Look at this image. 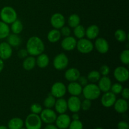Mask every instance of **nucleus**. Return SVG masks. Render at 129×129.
<instances>
[{
  "label": "nucleus",
  "mask_w": 129,
  "mask_h": 129,
  "mask_svg": "<svg viewBox=\"0 0 129 129\" xmlns=\"http://www.w3.org/2000/svg\"><path fill=\"white\" fill-rule=\"evenodd\" d=\"M43 108L41 105L37 103H33L30 107V111H31V113H35V114H40Z\"/></svg>",
  "instance_id": "nucleus-37"
},
{
  "label": "nucleus",
  "mask_w": 129,
  "mask_h": 129,
  "mask_svg": "<svg viewBox=\"0 0 129 129\" xmlns=\"http://www.w3.org/2000/svg\"><path fill=\"white\" fill-rule=\"evenodd\" d=\"M71 122L70 117L66 113H62L57 117L55 122L59 129H66L69 127Z\"/></svg>",
  "instance_id": "nucleus-16"
},
{
  "label": "nucleus",
  "mask_w": 129,
  "mask_h": 129,
  "mask_svg": "<svg viewBox=\"0 0 129 129\" xmlns=\"http://www.w3.org/2000/svg\"><path fill=\"white\" fill-rule=\"evenodd\" d=\"M117 128L118 129H129V125L125 121H121L117 124Z\"/></svg>",
  "instance_id": "nucleus-44"
},
{
  "label": "nucleus",
  "mask_w": 129,
  "mask_h": 129,
  "mask_svg": "<svg viewBox=\"0 0 129 129\" xmlns=\"http://www.w3.org/2000/svg\"><path fill=\"white\" fill-rule=\"evenodd\" d=\"M73 120H79V115L77 113H73V116H72Z\"/></svg>",
  "instance_id": "nucleus-48"
},
{
  "label": "nucleus",
  "mask_w": 129,
  "mask_h": 129,
  "mask_svg": "<svg viewBox=\"0 0 129 129\" xmlns=\"http://www.w3.org/2000/svg\"><path fill=\"white\" fill-rule=\"evenodd\" d=\"M81 19L79 15L77 14H72L69 16L68 20V25L70 27L73 28L77 26L80 24Z\"/></svg>",
  "instance_id": "nucleus-30"
},
{
  "label": "nucleus",
  "mask_w": 129,
  "mask_h": 129,
  "mask_svg": "<svg viewBox=\"0 0 129 129\" xmlns=\"http://www.w3.org/2000/svg\"><path fill=\"white\" fill-rule=\"evenodd\" d=\"M20 129H26V128H23V127H22V128H20Z\"/></svg>",
  "instance_id": "nucleus-51"
},
{
  "label": "nucleus",
  "mask_w": 129,
  "mask_h": 129,
  "mask_svg": "<svg viewBox=\"0 0 129 129\" xmlns=\"http://www.w3.org/2000/svg\"><path fill=\"white\" fill-rule=\"evenodd\" d=\"M67 91L71 96H78L82 93L83 87L77 81L70 82L69 85L67 87Z\"/></svg>",
  "instance_id": "nucleus-19"
},
{
  "label": "nucleus",
  "mask_w": 129,
  "mask_h": 129,
  "mask_svg": "<svg viewBox=\"0 0 129 129\" xmlns=\"http://www.w3.org/2000/svg\"><path fill=\"white\" fill-rule=\"evenodd\" d=\"M120 60L122 64L128 65L129 64V50L128 49L123 50L120 55Z\"/></svg>",
  "instance_id": "nucleus-35"
},
{
  "label": "nucleus",
  "mask_w": 129,
  "mask_h": 129,
  "mask_svg": "<svg viewBox=\"0 0 129 129\" xmlns=\"http://www.w3.org/2000/svg\"><path fill=\"white\" fill-rule=\"evenodd\" d=\"M121 95H122V98L126 100H128L129 98V89L128 88H124L122 89V92H121Z\"/></svg>",
  "instance_id": "nucleus-45"
},
{
  "label": "nucleus",
  "mask_w": 129,
  "mask_h": 129,
  "mask_svg": "<svg viewBox=\"0 0 129 129\" xmlns=\"http://www.w3.org/2000/svg\"><path fill=\"white\" fill-rule=\"evenodd\" d=\"M114 36L116 40L119 42H123L127 39V34L122 29H118L116 30Z\"/></svg>",
  "instance_id": "nucleus-32"
},
{
  "label": "nucleus",
  "mask_w": 129,
  "mask_h": 129,
  "mask_svg": "<svg viewBox=\"0 0 129 129\" xmlns=\"http://www.w3.org/2000/svg\"><path fill=\"white\" fill-rule=\"evenodd\" d=\"M56 98L52 95L51 94H49L44 101V105L46 108H52L55 105Z\"/></svg>",
  "instance_id": "nucleus-34"
},
{
  "label": "nucleus",
  "mask_w": 129,
  "mask_h": 129,
  "mask_svg": "<svg viewBox=\"0 0 129 129\" xmlns=\"http://www.w3.org/2000/svg\"><path fill=\"white\" fill-rule=\"evenodd\" d=\"M0 18L1 21L9 25L17 20V13L13 8L8 6H5L0 11Z\"/></svg>",
  "instance_id": "nucleus-3"
},
{
  "label": "nucleus",
  "mask_w": 129,
  "mask_h": 129,
  "mask_svg": "<svg viewBox=\"0 0 129 129\" xmlns=\"http://www.w3.org/2000/svg\"><path fill=\"white\" fill-rule=\"evenodd\" d=\"M66 23L65 17L62 14L60 13H55L52 15L50 18V24L55 29L61 28L62 26H64Z\"/></svg>",
  "instance_id": "nucleus-10"
},
{
  "label": "nucleus",
  "mask_w": 129,
  "mask_h": 129,
  "mask_svg": "<svg viewBox=\"0 0 129 129\" xmlns=\"http://www.w3.org/2000/svg\"><path fill=\"white\" fill-rule=\"evenodd\" d=\"M60 31L57 29H52L49 31L47 34V39L50 42L56 43L59 41L61 37Z\"/></svg>",
  "instance_id": "nucleus-27"
},
{
  "label": "nucleus",
  "mask_w": 129,
  "mask_h": 129,
  "mask_svg": "<svg viewBox=\"0 0 129 129\" xmlns=\"http://www.w3.org/2000/svg\"><path fill=\"white\" fill-rule=\"evenodd\" d=\"M11 25L10 30L12 31L13 34L19 35L22 32L23 30V25L22 22L20 20L17 19L14 22H13Z\"/></svg>",
  "instance_id": "nucleus-28"
},
{
  "label": "nucleus",
  "mask_w": 129,
  "mask_h": 129,
  "mask_svg": "<svg viewBox=\"0 0 129 129\" xmlns=\"http://www.w3.org/2000/svg\"><path fill=\"white\" fill-rule=\"evenodd\" d=\"M68 128L69 129H83V125L79 120H73L71 122Z\"/></svg>",
  "instance_id": "nucleus-38"
},
{
  "label": "nucleus",
  "mask_w": 129,
  "mask_h": 129,
  "mask_svg": "<svg viewBox=\"0 0 129 129\" xmlns=\"http://www.w3.org/2000/svg\"><path fill=\"white\" fill-rule=\"evenodd\" d=\"M60 32L61 35L66 37L70 36L71 34V30L69 26H64L60 28Z\"/></svg>",
  "instance_id": "nucleus-41"
},
{
  "label": "nucleus",
  "mask_w": 129,
  "mask_h": 129,
  "mask_svg": "<svg viewBox=\"0 0 129 129\" xmlns=\"http://www.w3.org/2000/svg\"><path fill=\"white\" fill-rule=\"evenodd\" d=\"M42 122L40 116L35 113H30L26 117L25 125L26 129H40Z\"/></svg>",
  "instance_id": "nucleus-4"
},
{
  "label": "nucleus",
  "mask_w": 129,
  "mask_h": 129,
  "mask_svg": "<svg viewBox=\"0 0 129 129\" xmlns=\"http://www.w3.org/2000/svg\"><path fill=\"white\" fill-rule=\"evenodd\" d=\"M67 92V88L62 82H56L51 87L50 94L55 98H62Z\"/></svg>",
  "instance_id": "nucleus-7"
},
{
  "label": "nucleus",
  "mask_w": 129,
  "mask_h": 129,
  "mask_svg": "<svg viewBox=\"0 0 129 129\" xmlns=\"http://www.w3.org/2000/svg\"><path fill=\"white\" fill-rule=\"evenodd\" d=\"M74 35L78 39H83L85 36V28L83 25H78L77 26L74 28Z\"/></svg>",
  "instance_id": "nucleus-31"
},
{
  "label": "nucleus",
  "mask_w": 129,
  "mask_h": 129,
  "mask_svg": "<svg viewBox=\"0 0 129 129\" xmlns=\"http://www.w3.org/2000/svg\"><path fill=\"white\" fill-rule=\"evenodd\" d=\"M98 84H97L100 89L101 92H105L109 91H110L111 86H112V81H111L110 78H108V76H103L101 77L100 79L98 81Z\"/></svg>",
  "instance_id": "nucleus-17"
},
{
  "label": "nucleus",
  "mask_w": 129,
  "mask_h": 129,
  "mask_svg": "<svg viewBox=\"0 0 129 129\" xmlns=\"http://www.w3.org/2000/svg\"><path fill=\"white\" fill-rule=\"evenodd\" d=\"M80 76L81 73L79 71L75 68H71L67 69L64 74L66 79L69 82L77 81Z\"/></svg>",
  "instance_id": "nucleus-18"
},
{
  "label": "nucleus",
  "mask_w": 129,
  "mask_h": 129,
  "mask_svg": "<svg viewBox=\"0 0 129 129\" xmlns=\"http://www.w3.org/2000/svg\"><path fill=\"white\" fill-rule=\"evenodd\" d=\"M40 114L42 122H44L47 124H52L55 122L57 117L55 112L51 108H45L42 110Z\"/></svg>",
  "instance_id": "nucleus-8"
},
{
  "label": "nucleus",
  "mask_w": 129,
  "mask_h": 129,
  "mask_svg": "<svg viewBox=\"0 0 129 129\" xmlns=\"http://www.w3.org/2000/svg\"><path fill=\"white\" fill-rule=\"evenodd\" d=\"M77 40L72 36L66 37L61 41V47L66 51H72L76 47Z\"/></svg>",
  "instance_id": "nucleus-15"
},
{
  "label": "nucleus",
  "mask_w": 129,
  "mask_h": 129,
  "mask_svg": "<svg viewBox=\"0 0 129 129\" xmlns=\"http://www.w3.org/2000/svg\"><path fill=\"white\" fill-rule=\"evenodd\" d=\"M114 108L116 112L118 113H124L128 110V102L127 100L123 98H119L115 102Z\"/></svg>",
  "instance_id": "nucleus-20"
},
{
  "label": "nucleus",
  "mask_w": 129,
  "mask_h": 129,
  "mask_svg": "<svg viewBox=\"0 0 129 129\" xmlns=\"http://www.w3.org/2000/svg\"><path fill=\"white\" fill-rule=\"evenodd\" d=\"M117 100L116 94L111 91H107L104 93L101 98V103L106 108H110L113 107L115 102Z\"/></svg>",
  "instance_id": "nucleus-11"
},
{
  "label": "nucleus",
  "mask_w": 129,
  "mask_h": 129,
  "mask_svg": "<svg viewBox=\"0 0 129 129\" xmlns=\"http://www.w3.org/2000/svg\"><path fill=\"white\" fill-rule=\"evenodd\" d=\"M23 126V121L21 118L15 117L11 118L8 123V127L9 129H20Z\"/></svg>",
  "instance_id": "nucleus-25"
},
{
  "label": "nucleus",
  "mask_w": 129,
  "mask_h": 129,
  "mask_svg": "<svg viewBox=\"0 0 129 129\" xmlns=\"http://www.w3.org/2000/svg\"><path fill=\"white\" fill-rule=\"evenodd\" d=\"M94 45L97 51L100 54H106L109 50V44L108 41L104 38H96Z\"/></svg>",
  "instance_id": "nucleus-14"
},
{
  "label": "nucleus",
  "mask_w": 129,
  "mask_h": 129,
  "mask_svg": "<svg viewBox=\"0 0 129 129\" xmlns=\"http://www.w3.org/2000/svg\"><path fill=\"white\" fill-rule=\"evenodd\" d=\"M110 68L107 65H105V64L102 65L100 68L99 72L101 75H102L103 76H107L110 73Z\"/></svg>",
  "instance_id": "nucleus-40"
},
{
  "label": "nucleus",
  "mask_w": 129,
  "mask_h": 129,
  "mask_svg": "<svg viewBox=\"0 0 129 129\" xmlns=\"http://www.w3.org/2000/svg\"><path fill=\"white\" fill-rule=\"evenodd\" d=\"M0 129H9L8 127L5 125H0Z\"/></svg>",
  "instance_id": "nucleus-49"
},
{
  "label": "nucleus",
  "mask_w": 129,
  "mask_h": 129,
  "mask_svg": "<svg viewBox=\"0 0 129 129\" xmlns=\"http://www.w3.org/2000/svg\"><path fill=\"white\" fill-rule=\"evenodd\" d=\"M28 53L26 49H20V50H18V52L17 53V56L21 59H25L26 57H28Z\"/></svg>",
  "instance_id": "nucleus-42"
},
{
  "label": "nucleus",
  "mask_w": 129,
  "mask_h": 129,
  "mask_svg": "<svg viewBox=\"0 0 129 129\" xmlns=\"http://www.w3.org/2000/svg\"><path fill=\"white\" fill-rule=\"evenodd\" d=\"M23 68L26 71H31L36 66V59L34 56H28L24 59L23 62Z\"/></svg>",
  "instance_id": "nucleus-23"
},
{
  "label": "nucleus",
  "mask_w": 129,
  "mask_h": 129,
  "mask_svg": "<svg viewBox=\"0 0 129 129\" xmlns=\"http://www.w3.org/2000/svg\"><path fill=\"white\" fill-rule=\"evenodd\" d=\"M78 83L83 88V87L85 86L86 85H87L88 84V81H88L87 77L83 76H80L79 77V78H78Z\"/></svg>",
  "instance_id": "nucleus-43"
},
{
  "label": "nucleus",
  "mask_w": 129,
  "mask_h": 129,
  "mask_svg": "<svg viewBox=\"0 0 129 129\" xmlns=\"http://www.w3.org/2000/svg\"><path fill=\"white\" fill-rule=\"evenodd\" d=\"M91 107V101L88 99L84 100L83 102H81V109L84 111H88L90 109Z\"/></svg>",
  "instance_id": "nucleus-39"
},
{
  "label": "nucleus",
  "mask_w": 129,
  "mask_h": 129,
  "mask_svg": "<svg viewBox=\"0 0 129 129\" xmlns=\"http://www.w3.org/2000/svg\"><path fill=\"white\" fill-rule=\"evenodd\" d=\"M82 93L86 99L92 101L99 98L101 94V91L97 84L90 83L83 87Z\"/></svg>",
  "instance_id": "nucleus-2"
},
{
  "label": "nucleus",
  "mask_w": 129,
  "mask_h": 129,
  "mask_svg": "<svg viewBox=\"0 0 129 129\" xmlns=\"http://www.w3.org/2000/svg\"><path fill=\"white\" fill-rule=\"evenodd\" d=\"M54 107L55 111L59 114L65 113L68 110L67 101L63 98H57V100H56Z\"/></svg>",
  "instance_id": "nucleus-22"
},
{
  "label": "nucleus",
  "mask_w": 129,
  "mask_h": 129,
  "mask_svg": "<svg viewBox=\"0 0 129 129\" xmlns=\"http://www.w3.org/2000/svg\"><path fill=\"white\" fill-rule=\"evenodd\" d=\"M13 54L12 47L8 42H3L0 44V59L5 60L10 59Z\"/></svg>",
  "instance_id": "nucleus-13"
},
{
  "label": "nucleus",
  "mask_w": 129,
  "mask_h": 129,
  "mask_svg": "<svg viewBox=\"0 0 129 129\" xmlns=\"http://www.w3.org/2000/svg\"><path fill=\"white\" fill-rule=\"evenodd\" d=\"M101 78V74L98 71H91L88 73L87 76L88 81L91 82L92 83H95L99 81Z\"/></svg>",
  "instance_id": "nucleus-33"
},
{
  "label": "nucleus",
  "mask_w": 129,
  "mask_h": 129,
  "mask_svg": "<svg viewBox=\"0 0 129 129\" xmlns=\"http://www.w3.org/2000/svg\"><path fill=\"white\" fill-rule=\"evenodd\" d=\"M10 33V28L8 24L0 21V39H4L8 37Z\"/></svg>",
  "instance_id": "nucleus-29"
},
{
  "label": "nucleus",
  "mask_w": 129,
  "mask_h": 129,
  "mask_svg": "<svg viewBox=\"0 0 129 129\" xmlns=\"http://www.w3.org/2000/svg\"><path fill=\"white\" fill-rule=\"evenodd\" d=\"M44 129H59L57 127V126L54 125L52 123V124H48Z\"/></svg>",
  "instance_id": "nucleus-46"
},
{
  "label": "nucleus",
  "mask_w": 129,
  "mask_h": 129,
  "mask_svg": "<svg viewBox=\"0 0 129 129\" xmlns=\"http://www.w3.org/2000/svg\"><path fill=\"white\" fill-rule=\"evenodd\" d=\"M95 129H104V128H102V127H97V128H96Z\"/></svg>",
  "instance_id": "nucleus-50"
},
{
  "label": "nucleus",
  "mask_w": 129,
  "mask_h": 129,
  "mask_svg": "<svg viewBox=\"0 0 129 129\" xmlns=\"http://www.w3.org/2000/svg\"><path fill=\"white\" fill-rule=\"evenodd\" d=\"M67 103L68 108L73 113H78L81 110V101L78 98V96H71L67 101Z\"/></svg>",
  "instance_id": "nucleus-12"
},
{
  "label": "nucleus",
  "mask_w": 129,
  "mask_h": 129,
  "mask_svg": "<svg viewBox=\"0 0 129 129\" xmlns=\"http://www.w3.org/2000/svg\"><path fill=\"white\" fill-rule=\"evenodd\" d=\"M100 34V28L97 25H91L85 29V35L89 40H94L98 37Z\"/></svg>",
  "instance_id": "nucleus-21"
},
{
  "label": "nucleus",
  "mask_w": 129,
  "mask_h": 129,
  "mask_svg": "<svg viewBox=\"0 0 129 129\" xmlns=\"http://www.w3.org/2000/svg\"><path fill=\"white\" fill-rule=\"evenodd\" d=\"M76 48H77V50L81 54H89L93 51L94 49V44L89 39L83 38L77 41Z\"/></svg>",
  "instance_id": "nucleus-5"
},
{
  "label": "nucleus",
  "mask_w": 129,
  "mask_h": 129,
  "mask_svg": "<svg viewBox=\"0 0 129 129\" xmlns=\"http://www.w3.org/2000/svg\"><path fill=\"white\" fill-rule=\"evenodd\" d=\"M26 49L29 55L34 57L38 56L44 53L45 50V45L40 38L37 36H33L26 42Z\"/></svg>",
  "instance_id": "nucleus-1"
},
{
  "label": "nucleus",
  "mask_w": 129,
  "mask_h": 129,
  "mask_svg": "<svg viewBox=\"0 0 129 129\" xmlns=\"http://www.w3.org/2000/svg\"><path fill=\"white\" fill-rule=\"evenodd\" d=\"M7 42L13 47H16L20 46L21 43V39L19 35L17 34H10L7 37Z\"/></svg>",
  "instance_id": "nucleus-26"
},
{
  "label": "nucleus",
  "mask_w": 129,
  "mask_h": 129,
  "mask_svg": "<svg viewBox=\"0 0 129 129\" xmlns=\"http://www.w3.org/2000/svg\"><path fill=\"white\" fill-rule=\"evenodd\" d=\"M69 64V59L64 53L57 54L53 60V66L54 68L58 71L65 69Z\"/></svg>",
  "instance_id": "nucleus-6"
},
{
  "label": "nucleus",
  "mask_w": 129,
  "mask_h": 129,
  "mask_svg": "<svg viewBox=\"0 0 129 129\" xmlns=\"http://www.w3.org/2000/svg\"><path fill=\"white\" fill-rule=\"evenodd\" d=\"M113 75L116 80L119 83H125L129 78V71L124 66H118L115 68Z\"/></svg>",
  "instance_id": "nucleus-9"
},
{
  "label": "nucleus",
  "mask_w": 129,
  "mask_h": 129,
  "mask_svg": "<svg viewBox=\"0 0 129 129\" xmlns=\"http://www.w3.org/2000/svg\"><path fill=\"white\" fill-rule=\"evenodd\" d=\"M123 88V86L120 83H115V84H112V86H111L110 88V91L114 93L115 94H118L121 93Z\"/></svg>",
  "instance_id": "nucleus-36"
},
{
  "label": "nucleus",
  "mask_w": 129,
  "mask_h": 129,
  "mask_svg": "<svg viewBox=\"0 0 129 129\" xmlns=\"http://www.w3.org/2000/svg\"><path fill=\"white\" fill-rule=\"evenodd\" d=\"M4 66H5V64H4L3 60L0 59V73H1V72L3 71V70Z\"/></svg>",
  "instance_id": "nucleus-47"
},
{
  "label": "nucleus",
  "mask_w": 129,
  "mask_h": 129,
  "mask_svg": "<svg viewBox=\"0 0 129 129\" xmlns=\"http://www.w3.org/2000/svg\"><path fill=\"white\" fill-rule=\"evenodd\" d=\"M49 57L47 54L42 53L38 55L36 59V65L40 68H45L49 64Z\"/></svg>",
  "instance_id": "nucleus-24"
}]
</instances>
